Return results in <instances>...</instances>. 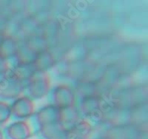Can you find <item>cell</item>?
<instances>
[{"label": "cell", "mask_w": 148, "mask_h": 139, "mask_svg": "<svg viewBox=\"0 0 148 139\" xmlns=\"http://www.w3.org/2000/svg\"><path fill=\"white\" fill-rule=\"evenodd\" d=\"M2 133H1V132H0V139H2Z\"/></svg>", "instance_id": "1"}]
</instances>
